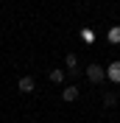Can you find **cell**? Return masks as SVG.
Instances as JSON below:
<instances>
[{
    "mask_svg": "<svg viewBox=\"0 0 120 123\" xmlns=\"http://www.w3.org/2000/svg\"><path fill=\"white\" fill-rule=\"evenodd\" d=\"M34 87H36L34 76H20V81H17V90L20 92H34Z\"/></svg>",
    "mask_w": 120,
    "mask_h": 123,
    "instance_id": "obj_4",
    "label": "cell"
},
{
    "mask_svg": "<svg viewBox=\"0 0 120 123\" xmlns=\"http://www.w3.org/2000/svg\"><path fill=\"white\" fill-rule=\"evenodd\" d=\"M103 106H117V95L114 92H106L103 95Z\"/></svg>",
    "mask_w": 120,
    "mask_h": 123,
    "instance_id": "obj_8",
    "label": "cell"
},
{
    "mask_svg": "<svg viewBox=\"0 0 120 123\" xmlns=\"http://www.w3.org/2000/svg\"><path fill=\"white\" fill-rule=\"evenodd\" d=\"M87 81L90 84H103L106 81V67H101L98 62H92L90 67H87Z\"/></svg>",
    "mask_w": 120,
    "mask_h": 123,
    "instance_id": "obj_1",
    "label": "cell"
},
{
    "mask_svg": "<svg viewBox=\"0 0 120 123\" xmlns=\"http://www.w3.org/2000/svg\"><path fill=\"white\" fill-rule=\"evenodd\" d=\"M61 101H67V104H73V101H78V87H75V84L64 87V90H61Z\"/></svg>",
    "mask_w": 120,
    "mask_h": 123,
    "instance_id": "obj_5",
    "label": "cell"
},
{
    "mask_svg": "<svg viewBox=\"0 0 120 123\" xmlns=\"http://www.w3.org/2000/svg\"><path fill=\"white\" fill-rule=\"evenodd\" d=\"M81 39H84V42H95V34H92V28H81Z\"/></svg>",
    "mask_w": 120,
    "mask_h": 123,
    "instance_id": "obj_9",
    "label": "cell"
},
{
    "mask_svg": "<svg viewBox=\"0 0 120 123\" xmlns=\"http://www.w3.org/2000/svg\"><path fill=\"white\" fill-rule=\"evenodd\" d=\"M64 73H70V76L78 73V56L75 53H64Z\"/></svg>",
    "mask_w": 120,
    "mask_h": 123,
    "instance_id": "obj_2",
    "label": "cell"
},
{
    "mask_svg": "<svg viewBox=\"0 0 120 123\" xmlns=\"http://www.w3.org/2000/svg\"><path fill=\"white\" fill-rule=\"evenodd\" d=\"M48 78H50V84H64V78H67V73L61 67H53L50 73H48Z\"/></svg>",
    "mask_w": 120,
    "mask_h": 123,
    "instance_id": "obj_6",
    "label": "cell"
},
{
    "mask_svg": "<svg viewBox=\"0 0 120 123\" xmlns=\"http://www.w3.org/2000/svg\"><path fill=\"white\" fill-rule=\"evenodd\" d=\"M106 78H109L112 84H120V59H117V62H112V64L106 67Z\"/></svg>",
    "mask_w": 120,
    "mask_h": 123,
    "instance_id": "obj_3",
    "label": "cell"
},
{
    "mask_svg": "<svg viewBox=\"0 0 120 123\" xmlns=\"http://www.w3.org/2000/svg\"><path fill=\"white\" fill-rule=\"evenodd\" d=\"M106 42L109 45H120V25H112V28L106 31Z\"/></svg>",
    "mask_w": 120,
    "mask_h": 123,
    "instance_id": "obj_7",
    "label": "cell"
}]
</instances>
